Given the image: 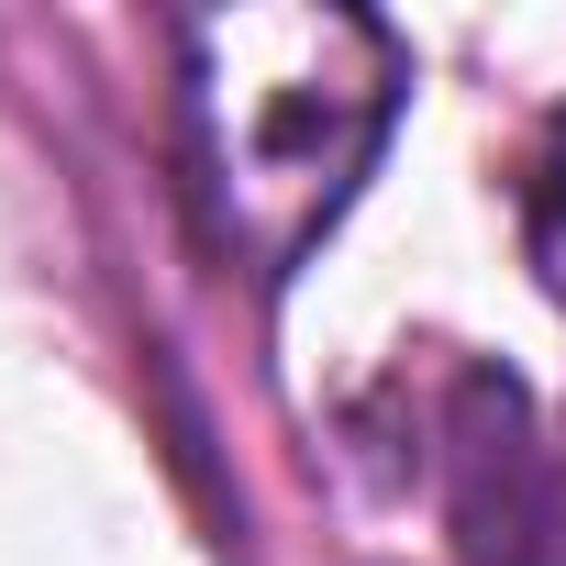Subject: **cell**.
Segmentation results:
<instances>
[{"instance_id": "3", "label": "cell", "mask_w": 566, "mask_h": 566, "mask_svg": "<svg viewBox=\"0 0 566 566\" xmlns=\"http://www.w3.org/2000/svg\"><path fill=\"white\" fill-rule=\"evenodd\" d=\"M522 244H533V277L566 301V112H555L544 145H533V178H522Z\"/></svg>"}, {"instance_id": "2", "label": "cell", "mask_w": 566, "mask_h": 566, "mask_svg": "<svg viewBox=\"0 0 566 566\" xmlns=\"http://www.w3.org/2000/svg\"><path fill=\"white\" fill-rule=\"evenodd\" d=\"M444 467H455V544H467V566H566V489H555V455L533 433V400L500 367L455 378Z\"/></svg>"}, {"instance_id": "1", "label": "cell", "mask_w": 566, "mask_h": 566, "mask_svg": "<svg viewBox=\"0 0 566 566\" xmlns=\"http://www.w3.org/2000/svg\"><path fill=\"white\" fill-rule=\"evenodd\" d=\"M411 56L378 12H200L178 23V167L222 266L255 290L301 277V255L367 189L400 123Z\"/></svg>"}]
</instances>
